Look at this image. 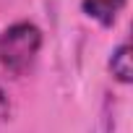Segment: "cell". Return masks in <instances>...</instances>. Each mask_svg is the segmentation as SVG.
I'll return each instance as SVG.
<instances>
[{
  "label": "cell",
  "instance_id": "3957f363",
  "mask_svg": "<svg viewBox=\"0 0 133 133\" xmlns=\"http://www.w3.org/2000/svg\"><path fill=\"white\" fill-rule=\"evenodd\" d=\"M110 71H112V76H115L120 84H130V47H128V42H123V44L112 52V57H110Z\"/></svg>",
  "mask_w": 133,
  "mask_h": 133
},
{
  "label": "cell",
  "instance_id": "277c9868",
  "mask_svg": "<svg viewBox=\"0 0 133 133\" xmlns=\"http://www.w3.org/2000/svg\"><path fill=\"white\" fill-rule=\"evenodd\" d=\"M5 120H8V97H5L3 89H0V128H3Z\"/></svg>",
  "mask_w": 133,
  "mask_h": 133
},
{
  "label": "cell",
  "instance_id": "6da1fadb",
  "mask_svg": "<svg viewBox=\"0 0 133 133\" xmlns=\"http://www.w3.org/2000/svg\"><path fill=\"white\" fill-rule=\"evenodd\" d=\"M42 47V31L29 21H16L0 34V65L11 76H24Z\"/></svg>",
  "mask_w": 133,
  "mask_h": 133
},
{
  "label": "cell",
  "instance_id": "7a4b0ae2",
  "mask_svg": "<svg viewBox=\"0 0 133 133\" xmlns=\"http://www.w3.org/2000/svg\"><path fill=\"white\" fill-rule=\"evenodd\" d=\"M84 13L102 26H112L117 21V13L125 8V0H84Z\"/></svg>",
  "mask_w": 133,
  "mask_h": 133
}]
</instances>
